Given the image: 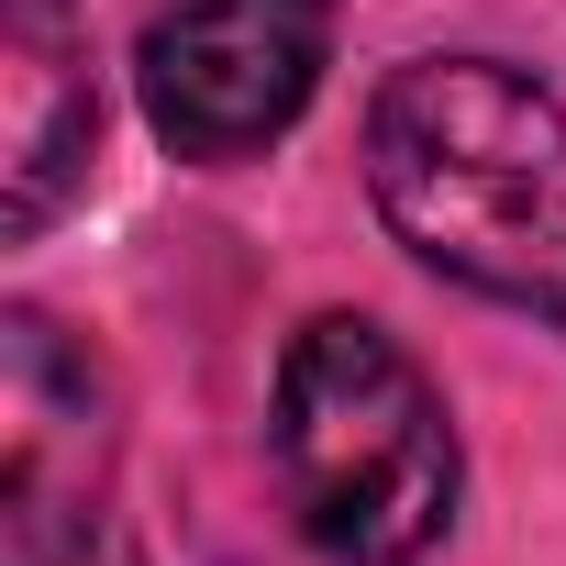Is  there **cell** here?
<instances>
[{
	"label": "cell",
	"instance_id": "cell-1",
	"mask_svg": "<svg viewBox=\"0 0 566 566\" xmlns=\"http://www.w3.org/2000/svg\"><path fill=\"white\" fill-rule=\"evenodd\" d=\"M378 222L455 290L566 323V101L500 56H411L367 112Z\"/></svg>",
	"mask_w": 566,
	"mask_h": 566
},
{
	"label": "cell",
	"instance_id": "cell-2",
	"mask_svg": "<svg viewBox=\"0 0 566 566\" xmlns=\"http://www.w3.org/2000/svg\"><path fill=\"white\" fill-rule=\"evenodd\" d=\"M266 455L334 566H422L455 522V422L400 334L323 312L277 356Z\"/></svg>",
	"mask_w": 566,
	"mask_h": 566
},
{
	"label": "cell",
	"instance_id": "cell-3",
	"mask_svg": "<svg viewBox=\"0 0 566 566\" xmlns=\"http://www.w3.org/2000/svg\"><path fill=\"white\" fill-rule=\"evenodd\" d=\"M0 566H134L112 511V389L45 323H0Z\"/></svg>",
	"mask_w": 566,
	"mask_h": 566
},
{
	"label": "cell",
	"instance_id": "cell-4",
	"mask_svg": "<svg viewBox=\"0 0 566 566\" xmlns=\"http://www.w3.org/2000/svg\"><path fill=\"white\" fill-rule=\"evenodd\" d=\"M334 56V0H178L145 34V112L178 156L233 167L277 145Z\"/></svg>",
	"mask_w": 566,
	"mask_h": 566
},
{
	"label": "cell",
	"instance_id": "cell-5",
	"mask_svg": "<svg viewBox=\"0 0 566 566\" xmlns=\"http://www.w3.org/2000/svg\"><path fill=\"white\" fill-rule=\"evenodd\" d=\"M90 34L67 0H0V222L45 233L56 200L90 178Z\"/></svg>",
	"mask_w": 566,
	"mask_h": 566
}]
</instances>
